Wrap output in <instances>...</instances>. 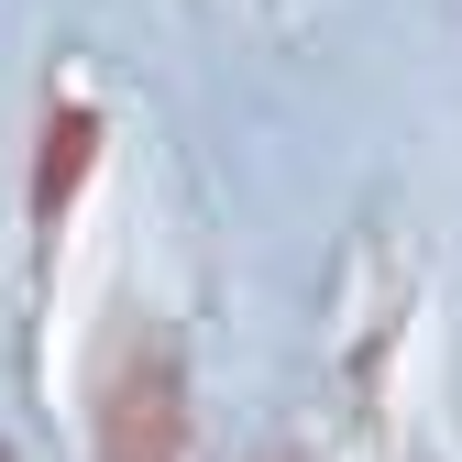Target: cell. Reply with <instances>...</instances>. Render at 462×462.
Masks as SVG:
<instances>
[{
    "instance_id": "obj_2",
    "label": "cell",
    "mask_w": 462,
    "mask_h": 462,
    "mask_svg": "<svg viewBox=\"0 0 462 462\" xmlns=\"http://www.w3.org/2000/svg\"><path fill=\"white\" fill-rule=\"evenodd\" d=\"M88 154H99V110L88 99H67V110H44V154H33V199L55 209L78 177H88Z\"/></svg>"
},
{
    "instance_id": "obj_1",
    "label": "cell",
    "mask_w": 462,
    "mask_h": 462,
    "mask_svg": "<svg viewBox=\"0 0 462 462\" xmlns=\"http://www.w3.org/2000/svg\"><path fill=\"white\" fill-rule=\"evenodd\" d=\"M99 462H188V385H177L165 341L110 364V385H99Z\"/></svg>"
}]
</instances>
